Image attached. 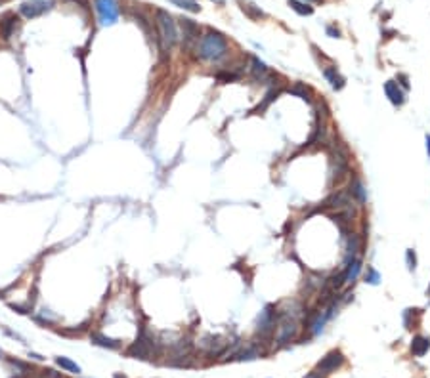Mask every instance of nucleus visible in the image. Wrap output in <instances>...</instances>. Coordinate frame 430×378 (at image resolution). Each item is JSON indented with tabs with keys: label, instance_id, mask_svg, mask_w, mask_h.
<instances>
[{
	"label": "nucleus",
	"instance_id": "2f4dec72",
	"mask_svg": "<svg viewBox=\"0 0 430 378\" xmlns=\"http://www.w3.org/2000/svg\"><path fill=\"white\" fill-rule=\"evenodd\" d=\"M243 10H247V12H251V14L253 15H257V17H262V12H258V10H255V8H253V4H247V6H243Z\"/></svg>",
	"mask_w": 430,
	"mask_h": 378
},
{
	"label": "nucleus",
	"instance_id": "473e14b6",
	"mask_svg": "<svg viewBox=\"0 0 430 378\" xmlns=\"http://www.w3.org/2000/svg\"><path fill=\"white\" fill-rule=\"evenodd\" d=\"M304 378H323V375H321L319 371H314V373H308Z\"/></svg>",
	"mask_w": 430,
	"mask_h": 378
},
{
	"label": "nucleus",
	"instance_id": "f257e3e1",
	"mask_svg": "<svg viewBox=\"0 0 430 378\" xmlns=\"http://www.w3.org/2000/svg\"><path fill=\"white\" fill-rule=\"evenodd\" d=\"M197 52L203 59L209 61H218L226 56L228 52V42L220 33H207L205 37H201V42L197 46Z\"/></svg>",
	"mask_w": 430,
	"mask_h": 378
},
{
	"label": "nucleus",
	"instance_id": "f704fd0d",
	"mask_svg": "<svg viewBox=\"0 0 430 378\" xmlns=\"http://www.w3.org/2000/svg\"><path fill=\"white\" fill-rule=\"evenodd\" d=\"M427 151H429V157H430V136L427 138Z\"/></svg>",
	"mask_w": 430,
	"mask_h": 378
},
{
	"label": "nucleus",
	"instance_id": "f8f14e48",
	"mask_svg": "<svg viewBox=\"0 0 430 378\" xmlns=\"http://www.w3.org/2000/svg\"><path fill=\"white\" fill-rule=\"evenodd\" d=\"M90 340H92L94 344L101 346V348H109V349L121 348V342H119V340H113V338L101 335V333H92V335H90Z\"/></svg>",
	"mask_w": 430,
	"mask_h": 378
},
{
	"label": "nucleus",
	"instance_id": "aec40b11",
	"mask_svg": "<svg viewBox=\"0 0 430 378\" xmlns=\"http://www.w3.org/2000/svg\"><path fill=\"white\" fill-rule=\"evenodd\" d=\"M289 6L297 12L299 15H312L314 14V8L308 6L306 2H301V0H289Z\"/></svg>",
	"mask_w": 430,
	"mask_h": 378
},
{
	"label": "nucleus",
	"instance_id": "b1692460",
	"mask_svg": "<svg viewBox=\"0 0 430 378\" xmlns=\"http://www.w3.org/2000/svg\"><path fill=\"white\" fill-rule=\"evenodd\" d=\"M277 94H279L277 90H270V92L266 94V98H264V102L260 103V105H258V107H257V109H255V111H253V113H258V111H264V109H266V107H268V105H270V103H272L273 100L277 98Z\"/></svg>",
	"mask_w": 430,
	"mask_h": 378
},
{
	"label": "nucleus",
	"instance_id": "9b49d317",
	"mask_svg": "<svg viewBox=\"0 0 430 378\" xmlns=\"http://www.w3.org/2000/svg\"><path fill=\"white\" fill-rule=\"evenodd\" d=\"M385 94H387L388 100L392 102V105H398V107H400L401 103L405 102V96H403L400 84H398L396 80H388V82H385Z\"/></svg>",
	"mask_w": 430,
	"mask_h": 378
},
{
	"label": "nucleus",
	"instance_id": "4c0bfd02",
	"mask_svg": "<svg viewBox=\"0 0 430 378\" xmlns=\"http://www.w3.org/2000/svg\"><path fill=\"white\" fill-rule=\"evenodd\" d=\"M429 294H430V287H429Z\"/></svg>",
	"mask_w": 430,
	"mask_h": 378
},
{
	"label": "nucleus",
	"instance_id": "6ab92c4d",
	"mask_svg": "<svg viewBox=\"0 0 430 378\" xmlns=\"http://www.w3.org/2000/svg\"><path fill=\"white\" fill-rule=\"evenodd\" d=\"M350 195H352V199L356 197L359 203H365V199H367L365 189H363V184L359 182L358 178H354V182H352V186H350Z\"/></svg>",
	"mask_w": 430,
	"mask_h": 378
},
{
	"label": "nucleus",
	"instance_id": "393cba45",
	"mask_svg": "<svg viewBox=\"0 0 430 378\" xmlns=\"http://www.w3.org/2000/svg\"><path fill=\"white\" fill-rule=\"evenodd\" d=\"M171 2H174L178 8H184V10H189V12H199L201 10L193 0H171Z\"/></svg>",
	"mask_w": 430,
	"mask_h": 378
},
{
	"label": "nucleus",
	"instance_id": "58836bf2",
	"mask_svg": "<svg viewBox=\"0 0 430 378\" xmlns=\"http://www.w3.org/2000/svg\"><path fill=\"white\" fill-rule=\"evenodd\" d=\"M0 355H2V351H0Z\"/></svg>",
	"mask_w": 430,
	"mask_h": 378
},
{
	"label": "nucleus",
	"instance_id": "c756f323",
	"mask_svg": "<svg viewBox=\"0 0 430 378\" xmlns=\"http://www.w3.org/2000/svg\"><path fill=\"white\" fill-rule=\"evenodd\" d=\"M405 258H407V265H409V269H415V265H417L415 252H413V250H407V252H405Z\"/></svg>",
	"mask_w": 430,
	"mask_h": 378
},
{
	"label": "nucleus",
	"instance_id": "c85d7f7f",
	"mask_svg": "<svg viewBox=\"0 0 430 378\" xmlns=\"http://www.w3.org/2000/svg\"><path fill=\"white\" fill-rule=\"evenodd\" d=\"M216 78H218L220 82H229V80H237V78H239V75H235V73H218V75H216Z\"/></svg>",
	"mask_w": 430,
	"mask_h": 378
},
{
	"label": "nucleus",
	"instance_id": "4be33fe9",
	"mask_svg": "<svg viewBox=\"0 0 430 378\" xmlns=\"http://www.w3.org/2000/svg\"><path fill=\"white\" fill-rule=\"evenodd\" d=\"M258 355H260V351H258L257 348H253V346H251V348L243 349V351H237L233 357H235V359H239V361H251V359H257Z\"/></svg>",
	"mask_w": 430,
	"mask_h": 378
},
{
	"label": "nucleus",
	"instance_id": "9d476101",
	"mask_svg": "<svg viewBox=\"0 0 430 378\" xmlns=\"http://www.w3.org/2000/svg\"><path fill=\"white\" fill-rule=\"evenodd\" d=\"M272 309H273L272 305H268V307L260 313V317H258V333H260V335L272 333L273 325H275V311H272Z\"/></svg>",
	"mask_w": 430,
	"mask_h": 378
},
{
	"label": "nucleus",
	"instance_id": "cd10ccee",
	"mask_svg": "<svg viewBox=\"0 0 430 378\" xmlns=\"http://www.w3.org/2000/svg\"><path fill=\"white\" fill-rule=\"evenodd\" d=\"M365 281H367V283H371V285H379V281H381L379 271H375L373 267H369V269H367V275H365Z\"/></svg>",
	"mask_w": 430,
	"mask_h": 378
},
{
	"label": "nucleus",
	"instance_id": "ea45409f",
	"mask_svg": "<svg viewBox=\"0 0 430 378\" xmlns=\"http://www.w3.org/2000/svg\"><path fill=\"white\" fill-rule=\"evenodd\" d=\"M0 2H2V0H0Z\"/></svg>",
	"mask_w": 430,
	"mask_h": 378
},
{
	"label": "nucleus",
	"instance_id": "412c9836",
	"mask_svg": "<svg viewBox=\"0 0 430 378\" xmlns=\"http://www.w3.org/2000/svg\"><path fill=\"white\" fill-rule=\"evenodd\" d=\"M56 363L59 365L61 369H65V371L73 373V375H79V373H81V367L75 363V361H71V359H67V357H57Z\"/></svg>",
	"mask_w": 430,
	"mask_h": 378
},
{
	"label": "nucleus",
	"instance_id": "20e7f679",
	"mask_svg": "<svg viewBox=\"0 0 430 378\" xmlns=\"http://www.w3.org/2000/svg\"><path fill=\"white\" fill-rule=\"evenodd\" d=\"M153 346H155L153 338L147 336L145 333H142L140 338H138V340H136V342L129 348V355H132V357H140V359H149V355H151V351H153Z\"/></svg>",
	"mask_w": 430,
	"mask_h": 378
},
{
	"label": "nucleus",
	"instance_id": "ddd939ff",
	"mask_svg": "<svg viewBox=\"0 0 430 378\" xmlns=\"http://www.w3.org/2000/svg\"><path fill=\"white\" fill-rule=\"evenodd\" d=\"M323 75H325V78L331 82V86L335 88V90H341V88H344V76H341L339 75V71H337V67H325V71H323Z\"/></svg>",
	"mask_w": 430,
	"mask_h": 378
},
{
	"label": "nucleus",
	"instance_id": "f3484780",
	"mask_svg": "<svg viewBox=\"0 0 430 378\" xmlns=\"http://www.w3.org/2000/svg\"><path fill=\"white\" fill-rule=\"evenodd\" d=\"M359 269H361V262H359L358 258H356L354 262L348 264V265L344 267V281H346V283H352V281H356V277L359 275Z\"/></svg>",
	"mask_w": 430,
	"mask_h": 378
},
{
	"label": "nucleus",
	"instance_id": "72a5a7b5",
	"mask_svg": "<svg viewBox=\"0 0 430 378\" xmlns=\"http://www.w3.org/2000/svg\"><path fill=\"white\" fill-rule=\"evenodd\" d=\"M398 78L401 80V86H403V88H409V82H407V76H405V75H400Z\"/></svg>",
	"mask_w": 430,
	"mask_h": 378
},
{
	"label": "nucleus",
	"instance_id": "dca6fc26",
	"mask_svg": "<svg viewBox=\"0 0 430 378\" xmlns=\"http://www.w3.org/2000/svg\"><path fill=\"white\" fill-rule=\"evenodd\" d=\"M15 21H17L15 15H6L0 21V35H2V38H10L12 37V33L15 29Z\"/></svg>",
	"mask_w": 430,
	"mask_h": 378
},
{
	"label": "nucleus",
	"instance_id": "7ed1b4c3",
	"mask_svg": "<svg viewBox=\"0 0 430 378\" xmlns=\"http://www.w3.org/2000/svg\"><path fill=\"white\" fill-rule=\"evenodd\" d=\"M96 10L101 25H113L119 19V6L115 0H96Z\"/></svg>",
	"mask_w": 430,
	"mask_h": 378
},
{
	"label": "nucleus",
	"instance_id": "4468645a",
	"mask_svg": "<svg viewBox=\"0 0 430 378\" xmlns=\"http://www.w3.org/2000/svg\"><path fill=\"white\" fill-rule=\"evenodd\" d=\"M429 349H430L429 338H423V336H415V338H413V342H411V351H413V355L423 357Z\"/></svg>",
	"mask_w": 430,
	"mask_h": 378
},
{
	"label": "nucleus",
	"instance_id": "7c9ffc66",
	"mask_svg": "<svg viewBox=\"0 0 430 378\" xmlns=\"http://www.w3.org/2000/svg\"><path fill=\"white\" fill-rule=\"evenodd\" d=\"M327 35L333 37V38H339V37H341V31L337 29V27H333V25H329V27H327Z\"/></svg>",
	"mask_w": 430,
	"mask_h": 378
},
{
	"label": "nucleus",
	"instance_id": "2eb2a0df",
	"mask_svg": "<svg viewBox=\"0 0 430 378\" xmlns=\"http://www.w3.org/2000/svg\"><path fill=\"white\" fill-rule=\"evenodd\" d=\"M359 250V237L358 235H352L350 237V241H348V248H346V258H344V267L348 265V264H352L356 260V254H358Z\"/></svg>",
	"mask_w": 430,
	"mask_h": 378
},
{
	"label": "nucleus",
	"instance_id": "423d86ee",
	"mask_svg": "<svg viewBox=\"0 0 430 378\" xmlns=\"http://www.w3.org/2000/svg\"><path fill=\"white\" fill-rule=\"evenodd\" d=\"M344 363V355L341 351H329L325 357H321V361L317 363V371L321 373V375H329L333 371H337L341 365Z\"/></svg>",
	"mask_w": 430,
	"mask_h": 378
},
{
	"label": "nucleus",
	"instance_id": "39448f33",
	"mask_svg": "<svg viewBox=\"0 0 430 378\" xmlns=\"http://www.w3.org/2000/svg\"><path fill=\"white\" fill-rule=\"evenodd\" d=\"M346 170H348L346 151H344V149H341V151H337V153L333 155V160H331V184H335V182H341Z\"/></svg>",
	"mask_w": 430,
	"mask_h": 378
},
{
	"label": "nucleus",
	"instance_id": "0eeeda50",
	"mask_svg": "<svg viewBox=\"0 0 430 378\" xmlns=\"http://www.w3.org/2000/svg\"><path fill=\"white\" fill-rule=\"evenodd\" d=\"M48 8H50V2H46V0H29V2H23L19 6V12H21V15L33 19V17L43 15Z\"/></svg>",
	"mask_w": 430,
	"mask_h": 378
},
{
	"label": "nucleus",
	"instance_id": "a211bd4d",
	"mask_svg": "<svg viewBox=\"0 0 430 378\" xmlns=\"http://www.w3.org/2000/svg\"><path fill=\"white\" fill-rule=\"evenodd\" d=\"M182 29H184L186 40H193V38L199 37V27H197L191 19H182Z\"/></svg>",
	"mask_w": 430,
	"mask_h": 378
},
{
	"label": "nucleus",
	"instance_id": "6e6552de",
	"mask_svg": "<svg viewBox=\"0 0 430 378\" xmlns=\"http://www.w3.org/2000/svg\"><path fill=\"white\" fill-rule=\"evenodd\" d=\"M297 331H299V327H297V323L295 319H289L285 317L283 323L279 325V331H277V344H287V342H291L295 336H297Z\"/></svg>",
	"mask_w": 430,
	"mask_h": 378
},
{
	"label": "nucleus",
	"instance_id": "1a4fd4ad",
	"mask_svg": "<svg viewBox=\"0 0 430 378\" xmlns=\"http://www.w3.org/2000/svg\"><path fill=\"white\" fill-rule=\"evenodd\" d=\"M323 204H325L327 208H337V210H341L344 206L352 204V195L346 193V191H335V193H331L329 197L325 199Z\"/></svg>",
	"mask_w": 430,
	"mask_h": 378
},
{
	"label": "nucleus",
	"instance_id": "bb28decb",
	"mask_svg": "<svg viewBox=\"0 0 430 378\" xmlns=\"http://www.w3.org/2000/svg\"><path fill=\"white\" fill-rule=\"evenodd\" d=\"M291 94H295V96H301L302 100L310 102V94H308V88H304L302 84H297L295 88H291Z\"/></svg>",
	"mask_w": 430,
	"mask_h": 378
},
{
	"label": "nucleus",
	"instance_id": "f03ea898",
	"mask_svg": "<svg viewBox=\"0 0 430 378\" xmlns=\"http://www.w3.org/2000/svg\"><path fill=\"white\" fill-rule=\"evenodd\" d=\"M155 21H157L159 38L163 42V48H171L172 44L178 40V31H176V23L172 21V17L165 10H157L155 14Z\"/></svg>",
	"mask_w": 430,
	"mask_h": 378
},
{
	"label": "nucleus",
	"instance_id": "c9c22d12",
	"mask_svg": "<svg viewBox=\"0 0 430 378\" xmlns=\"http://www.w3.org/2000/svg\"><path fill=\"white\" fill-rule=\"evenodd\" d=\"M113 378H127V377H125V375H119V373H117V375H115Z\"/></svg>",
	"mask_w": 430,
	"mask_h": 378
},
{
	"label": "nucleus",
	"instance_id": "5701e85b",
	"mask_svg": "<svg viewBox=\"0 0 430 378\" xmlns=\"http://www.w3.org/2000/svg\"><path fill=\"white\" fill-rule=\"evenodd\" d=\"M253 75H255V78H262L268 75V67L258 58H253Z\"/></svg>",
	"mask_w": 430,
	"mask_h": 378
},
{
	"label": "nucleus",
	"instance_id": "a878e982",
	"mask_svg": "<svg viewBox=\"0 0 430 378\" xmlns=\"http://www.w3.org/2000/svg\"><path fill=\"white\" fill-rule=\"evenodd\" d=\"M10 365L15 369L17 377H23V375H29L31 373V367L27 363H21V361H15V359H10Z\"/></svg>",
	"mask_w": 430,
	"mask_h": 378
},
{
	"label": "nucleus",
	"instance_id": "e433bc0d",
	"mask_svg": "<svg viewBox=\"0 0 430 378\" xmlns=\"http://www.w3.org/2000/svg\"><path fill=\"white\" fill-rule=\"evenodd\" d=\"M304 2L308 4V2H321V0H304Z\"/></svg>",
	"mask_w": 430,
	"mask_h": 378
}]
</instances>
